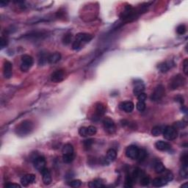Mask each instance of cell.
Masks as SVG:
<instances>
[{"label": "cell", "mask_w": 188, "mask_h": 188, "mask_svg": "<svg viewBox=\"0 0 188 188\" xmlns=\"http://www.w3.org/2000/svg\"><path fill=\"white\" fill-rule=\"evenodd\" d=\"M93 38V36L87 33H79L76 35V39L72 44V49L74 50H79L85 44L90 42Z\"/></svg>", "instance_id": "cell-1"}, {"label": "cell", "mask_w": 188, "mask_h": 188, "mask_svg": "<svg viewBox=\"0 0 188 188\" xmlns=\"http://www.w3.org/2000/svg\"><path fill=\"white\" fill-rule=\"evenodd\" d=\"M33 127L34 126H33V122L29 120H26L18 125L16 129V133L19 136H22V137L28 135L33 130Z\"/></svg>", "instance_id": "cell-2"}, {"label": "cell", "mask_w": 188, "mask_h": 188, "mask_svg": "<svg viewBox=\"0 0 188 188\" xmlns=\"http://www.w3.org/2000/svg\"><path fill=\"white\" fill-rule=\"evenodd\" d=\"M185 77L182 76L181 74H177L174 76L172 79H171L169 83V87L171 90H176L179 89V87L184 86L185 84Z\"/></svg>", "instance_id": "cell-3"}, {"label": "cell", "mask_w": 188, "mask_h": 188, "mask_svg": "<svg viewBox=\"0 0 188 188\" xmlns=\"http://www.w3.org/2000/svg\"><path fill=\"white\" fill-rule=\"evenodd\" d=\"M164 137L168 140H173L177 137L178 132L176 127L172 126H168L164 128L163 132H162Z\"/></svg>", "instance_id": "cell-4"}, {"label": "cell", "mask_w": 188, "mask_h": 188, "mask_svg": "<svg viewBox=\"0 0 188 188\" xmlns=\"http://www.w3.org/2000/svg\"><path fill=\"white\" fill-rule=\"evenodd\" d=\"M165 94V88L162 85H159L155 87L151 96V101H157L162 99Z\"/></svg>", "instance_id": "cell-5"}, {"label": "cell", "mask_w": 188, "mask_h": 188, "mask_svg": "<svg viewBox=\"0 0 188 188\" xmlns=\"http://www.w3.org/2000/svg\"><path fill=\"white\" fill-rule=\"evenodd\" d=\"M33 65V58L28 55H24L22 57L21 70L22 71H27Z\"/></svg>", "instance_id": "cell-6"}, {"label": "cell", "mask_w": 188, "mask_h": 188, "mask_svg": "<svg viewBox=\"0 0 188 188\" xmlns=\"http://www.w3.org/2000/svg\"><path fill=\"white\" fill-rule=\"evenodd\" d=\"M103 126L107 133L112 135L116 132V126L115 122L110 118H105L103 120Z\"/></svg>", "instance_id": "cell-7"}, {"label": "cell", "mask_w": 188, "mask_h": 188, "mask_svg": "<svg viewBox=\"0 0 188 188\" xmlns=\"http://www.w3.org/2000/svg\"><path fill=\"white\" fill-rule=\"evenodd\" d=\"M33 165L37 171L41 173V171L46 168V161L43 156H38V157H36L33 160Z\"/></svg>", "instance_id": "cell-8"}, {"label": "cell", "mask_w": 188, "mask_h": 188, "mask_svg": "<svg viewBox=\"0 0 188 188\" xmlns=\"http://www.w3.org/2000/svg\"><path fill=\"white\" fill-rule=\"evenodd\" d=\"M139 152V148L135 145H131L128 146L126 149V155L128 158L131 160H136Z\"/></svg>", "instance_id": "cell-9"}, {"label": "cell", "mask_w": 188, "mask_h": 188, "mask_svg": "<svg viewBox=\"0 0 188 188\" xmlns=\"http://www.w3.org/2000/svg\"><path fill=\"white\" fill-rule=\"evenodd\" d=\"M64 79H65V71L62 70L55 71L51 75V81L53 83H60Z\"/></svg>", "instance_id": "cell-10"}, {"label": "cell", "mask_w": 188, "mask_h": 188, "mask_svg": "<svg viewBox=\"0 0 188 188\" xmlns=\"http://www.w3.org/2000/svg\"><path fill=\"white\" fill-rule=\"evenodd\" d=\"M3 74L6 79H10L12 75V64L10 61L5 60L3 66Z\"/></svg>", "instance_id": "cell-11"}, {"label": "cell", "mask_w": 188, "mask_h": 188, "mask_svg": "<svg viewBox=\"0 0 188 188\" xmlns=\"http://www.w3.org/2000/svg\"><path fill=\"white\" fill-rule=\"evenodd\" d=\"M120 109L121 110L124 111L125 112H127V113H130L133 111L134 108H135V104L132 102V101H123L119 105Z\"/></svg>", "instance_id": "cell-12"}, {"label": "cell", "mask_w": 188, "mask_h": 188, "mask_svg": "<svg viewBox=\"0 0 188 188\" xmlns=\"http://www.w3.org/2000/svg\"><path fill=\"white\" fill-rule=\"evenodd\" d=\"M145 90V85L142 81L139 80V81H136L134 84V88H133V93L135 96H138L140 93H143Z\"/></svg>", "instance_id": "cell-13"}, {"label": "cell", "mask_w": 188, "mask_h": 188, "mask_svg": "<svg viewBox=\"0 0 188 188\" xmlns=\"http://www.w3.org/2000/svg\"><path fill=\"white\" fill-rule=\"evenodd\" d=\"M35 181V176L34 174H26L21 179V183L23 186H28Z\"/></svg>", "instance_id": "cell-14"}, {"label": "cell", "mask_w": 188, "mask_h": 188, "mask_svg": "<svg viewBox=\"0 0 188 188\" xmlns=\"http://www.w3.org/2000/svg\"><path fill=\"white\" fill-rule=\"evenodd\" d=\"M155 148L157 150H159V151H166L171 149V146L167 142L162 141V140H159V141L156 142Z\"/></svg>", "instance_id": "cell-15"}, {"label": "cell", "mask_w": 188, "mask_h": 188, "mask_svg": "<svg viewBox=\"0 0 188 188\" xmlns=\"http://www.w3.org/2000/svg\"><path fill=\"white\" fill-rule=\"evenodd\" d=\"M105 107H104V104L101 102L97 103L96 105V114L95 117L97 119H100L101 117L105 113Z\"/></svg>", "instance_id": "cell-16"}, {"label": "cell", "mask_w": 188, "mask_h": 188, "mask_svg": "<svg viewBox=\"0 0 188 188\" xmlns=\"http://www.w3.org/2000/svg\"><path fill=\"white\" fill-rule=\"evenodd\" d=\"M173 65L174 64L172 61H165V62H162L158 65V69H160L161 72L165 73V72L168 71Z\"/></svg>", "instance_id": "cell-17"}, {"label": "cell", "mask_w": 188, "mask_h": 188, "mask_svg": "<svg viewBox=\"0 0 188 188\" xmlns=\"http://www.w3.org/2000/svg\"><path fill=\"white\" fill-rule=\"evenodd\" d=\"M43 176V182L44 185H49L51 183V175L50 173V171L46 168L41 171Z\"/></svg>", "instance_id": "cell-18"}, {"label": "cell", "mask_w": 188, "mask_h": 188, "mask_svg": "<svg viewBox=\"0 0 188 188\" xmlns=\"http://www.w3.org/2000/svg\"><path fill=\"white\" fill-rule=\"evenodd\" d=\"M61 59V55L59 52H55L49 55L48 62L50 64H55L59 62Z\"/></svg>", "instance_id": "cell-19"}, {"label": "cell", "mask_w": 188, "mask_h": 188, "mask_svg": "<svg viewBox=\"0 0 188 188\" xmlns=\"http://www.w3.org/2000/svg\"><path fill=\"white\" fill-rule=\"evenodd\" d=\"M117 157V152L113 148H110L107 152V160L109 162H113Z\"/></svg>", "instance_id": "cell-20"}, {"label": "cell", "mask_w": 188, "mask_h": 188, "mask_svg": "<svg viewBox=\"0 0 188 188\" xmlns=\"http://www.w3.org/2000/svg\"><path fill=\"white\" fill-rule=\"evenodd\" d=\"M143 175H145V173H143V171H142L141 169H140V168H135V169L133 171V172H132L131 176H132V177L133 178L134 181L136 182L137 179H140Z\"/></svg>", "instance_id": "cell-21"}, {"label": "cell", "mask_w": 188, "mask_h": 188, "mask_svg": "<svg viewBox=\"0 0 188 188\" xmlns=\"http://www.w3.org/2000/svg\"><path fill=\"white\" fill-rule=\"evenodd\" d=\"M154 171H155L156 173H162L164 171H165V165H163L162 162H160V161H157V162L154 163Z\"/></svg>", "instance_id": "cell-22"}, {"label": "cell", "mask_w": 188, "mask_h": 188, "mask_svg": "<svg viewBox=\"0 0 188 188\" xmlns=\"http://www.w3.org/2000/svg\"><path fill=\"white\" fill-rule=\"evenodd\" d=\"M166 184L167 182H165V180L162 177L156 178L152 182L153 186L156 187H162L164 186V185H165Z\"/></svg>", "instance_id": "cell-23"}, {"label": "cell", "mask_w": 188, "mask_h": 188, "mask_svg": "<svg viewBox=\"0 0 188 188\" xmlns=\"http://www.w3.org/2000/svg\"><path fill=\"white\" fill-rule=\"evenodd\" d=\"M164 128L165 127H162V126H154V127H153V129H151V135H152L153 136H155V137L161 135L162 134V132H163Z\"/></svg>", "instance_id": "cell-24"}, {"label": "cell", "mask_w": 188, "mask_h": 188, "mask_svg": "<svg viewBox=\"0 0 188 188\" xmlns=\"http://www.w3.org/2000/svg\"><path fill=\"white\" fill-rule=\"evenodd\" d=\"M62 152L63 154H74V147L70 143H67L62 147Z\"/></svg>", "instance_id": "cell-25"}, {"label": "cell", "mask_w": 188, "mask_h": 188, "mask_svg": "<svg viewBox=\"0 0 188 188\" xmlns=\"http://www.w3.org/2000/svg\"><path fill=\"white\" fill-rule=\"evenodd\" d=\"M89 187L90 188H100V187H104V185H103V183L101 182V181L100 179H96L93 180L92 182H90L88 184Z\"/></svg>", "instance_id": "cell-26"}, {"label": "cell", "mask_w": 188, "mask_h": 188, "mask_svg": "<svg viewBox=\"0 0 188 188\" xmlns=\"http://www.w3.org/2000/svg\"><path fill=\"white\" fill-rule=\"evenodd\" d=\"M146 157H147V151L143 148H139V152L136 160L138 162H143V160H145V159L146 158Z\"/></svg>", "instance_id": "cell-27"}, {"label": "cell", "mask_w": 188, "mask_h": 188, "mask_svg": "<svg viewBox=\"0 0 188 188\" xmlns=\"http://www.w3.org/2000/svg\"><path fill=\"white\" fill-rule=\"evenodd\" d=\"M162 173H163V176L162 177L165 179L166 182H169L173 179V173L171 171L165 170Z\"/></svg>", "instance_id": "cell-28"}, {"label": "cell", "mask_w": 188, "mask_h": 188, "mask_svg": "<svg viewBox=\"0 0 188 188\" xmlns=\"http://www.w3.org/2000/svg\"><path fill=\"white\" fill-rule=\"evenodd\" d=\"M135 182L134 181L132 176H131V175H127L126 177V179H125L124 187H132Z\"/></svg>", "instance_id": "cell-29"}, {"label": "cell", "mask_w": 188, "mask_h": 188, "mask_svg": "<svg viewBox=\"0 0 188 188\" xmlns=\"http://www.w3.org/2000/svg\"><path fill=\"white\" fill-rule=\"evenodd\" d=\"M179 174L184 179H187L188 178V165H182V168H181L179 171Z\"/></svg>", "instance_id": "cell-30"}, {"label": "cell", "mask_w": 188, "mask_h": 188, "mask_svg": "<svg viewBox=\"0 0 188 188\" xmlns=\"http://www.w3.org/2000/svg\"><path fill=\"white\" fill-rule=\"evenodd\" d=\"M72 38H73V35L71 33H67L62 37V43L65 45H68L72 41Z\"/></svg>", "instance_id": "cell-31"}, {"label": "cell", "mask_w": 188, "mask_h": 188, "mask_svg": "<svg viewBox=\"0 0 188 188\" xmlns=\"http://www.w3.org/2000/svg\"><path fill=\"white\" fill-rule=\"evenodd\" d=\"M74 159V154H63L62 155V160L65 163H71Z\"/></svg>", "instance_id": "cell-32"}, {"label": "cell", "mask_w": 188, "mask_h": 188, "mask_svg": "<svg viewBox=\"0 0 188 188\" xmlns=\"http://www.w3.org/2000/svg\"><path fill=\"white\" fill-rule=\"evenodd\" d=\"M140 185L143 187H146L149 185L150 183V179L148 176H146V175H143L141 178L140 179Z\"/></svg>", "instance_id": "cell-33"}, {"label": "cell", "mask_w": 188, "mask_h": 188, "mask_svg": "<svg viewBox=\"0 0 188 188\" xmlns=\"http://www.w3.org/2000/svg\"><path fill=\"white\" fill-rule=\"evenodd\" d=\"M186 26L185 24H180L177 26L176 28V33L179 35H184L185 33H186Z\"/></svg>", "instance_id": "cell-34"}, {"label": "cell", "mask_w": 188, "mask_h": 188, "mask_svg": "<svg viewBox=\"0 0 188 188\" xmlns=\"http://www.w3.org/2000/svg\"><path fill=\"white\" fill-rule=\"evenodd\" d=\"M87 136H92L96 134L97 129L95 126H88V127H87Z\"/></svg>", "instance_id": "cell-35"}, {"label": "cell", "mask_w": 188, "mask_h": 188, "mask_svg": "<svg viewBox=\"0 0 188 188\" xmlns=\"http://www.w3.org/2000/svg\"><path fill=\"white\" fill-rule=\"evenodd\" d=\"M136 108H137V110L140 111V112H143V111H144L145 109H146V104H145V102H143V101H138V102L136 104Z\"/></svg>", "instance_id": "cell-36"}, {"label": "cell", "mask_w": 188, "mask_h": 188, "mask_svg": "<svg viewBox=\"0 0 188 188\" xmlns=\"http://www.w3.org/2000/svg\"><path fill=\"white\" fill-rule=\"evenodd\" d=\"M82 182L81 181L79 180V179H75V180L71 181L70 183H69V186L72 187H79L81 186Z\"/></svg>", "instance_id": "cell-37"}, {"label": "cell", "mask_w": 188, "mask_h": 188, "mask_svg": "<svg viewBox=\"0 0 188 188\" xmlns=\"http://www.w3.org/2000/svg\"><path fill=\"white\" fill-rule=\"evenodd\" d=\"M8 44V39L5 38V37H1V40H0V46H1V49H4L5 47H6Z\"/></svg>", "instance_id": "cell-38"}, {"label": "cell", "mask_w": 188, "mask_h": 188, "mask_svg": "<svg viewBox=\"0 0 188 188\" xmlns=\"http://www.w3.org/2000/svg\"><path fill=\"white\" fill-rule=\"evenodd\" d=\"M79 135L83 137H87V127H85V126H83L80 129H79Z\"/></svg>", "instance_id": "cell-39"}, {"label": "cell", "mask_w": 188, "mask_h": 188, "mask_svg": "<svg viewBox=\"0 0 188 188\" xmlns=\"http://www.w3.org/2000/svg\"><path fill=\"white\" fill-rule=\"evenodd\" d=\"M181 161H182V165H188V155L187 153H185L182 155Z\"/></svg>", "instance_id": "cell-40"}, {"label": "cell", "mask_w": 188, "mask_h": 188, "mask_svg": "<svg viewBox=\"0 0 188 188\" xmlns=\"http://www.w3.org/2000/svg\"><path fill=\"white\" fill-rule=\"evenodd\" d=\"M93 143V140H92V139H89V140H84V143H84V146L86 149H88V148H90L91 147Z\"/></svg>", "instance_id": "cell-41"}, {"label": "cell", "mask_w": 188, "mask_h": 188, "mask_svg": "<svg viewBox=\"0 0 188 188\" xmlns=\"http://www.w3.org/2000/svg\"><path fill=\"white\" fill-rule=\"evenodd\" d=\"M183 71L185 74L187 76L188 74V60L187 58L184 60L183 62Z\"/></svg>", "instance_id": "cell-42"}, {"label": "cell", "mask_w": 188, "mask_h": 188, "mask_svg": "<svg viewBox=\"0 0 188 188\" xmlns=\"http://www.w3.org/2000/svg\"><path fill=\"white\" fill-rule=\"evenodd\" d=\"M146 99H147V96H146V94L145 93H142L137 96V99H138L139 101H143V102H145Z\"/></svg>", "instance_id": "cell-43"}, {"label": "cell", "mask_w": 188, "mask_h": 188, "mask_svg": "<svg viewBox=\"0 0 188 188\" xmlns=\"http://www.w3.org/2000/svg\"><path fill=\"white\" fill-rule=\"evenodd\" d=\"M5 187L11 188V187H21V186L18 184H12V183H8L5 185Z\"/></svg>", "instance_id": "cell-44"}, {"label": "cell", "mask_w": 188, "mask_h": 188, "mask_svg": "<svg viewBox=\"0 0 188 188\" xmlns=\"http://www.w3.org/2000/svg\"><path fill=\"white\" fill-rule=\"evenodd\" d=\"M176 101H179V102H180L182 104L184 103V98L182 96H177L176 97Z\"/></svg>", "instance_id": "cell-45"}, {"label": "cell", "mask_w": 188, "mask_h": 188, "mask_svg": "<svg viewBox=\"0 0 188 188\" xmlns=\"http://www.w3.org/2000/svg\"><path fill=\"white\" fill-rule=\"evenodd\" d=\"M8 3H9V2H8V1H4V0H2V1H1V2H0V6L2 7H2L7 6Z\"/></svg>", "instance_id": "cell-46"}, {"label": "cell", "mask_w": 188, "mask_h": 188, "mask_svg": "<svg viewBox=\"0 0 188 188\" xmlns=\"http://www.w3.org/2000/svg\"><path fill=\"white\" fill-rule=\"evenodd\" d=\"M181 187H182V188H187V183H185V185H182V186H181Z\"/></svg>", "instance_id": "cell-47"}]
</instances>
